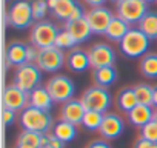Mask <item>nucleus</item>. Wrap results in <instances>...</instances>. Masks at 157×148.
Wrapping results in <instances>:
<instances>
[{
	"instance_id": "obj_1",
	"label": "nucleus",
	"mask_w": 157,
	"mask_h": 148,
	"mask_svg": "<svg viewBox=\"0 0 157 148\" xmlns=\"http://www.w3.org/2000/svg\"><path fill=\"white\" fill-rule=\"evenodd\" d=\"M20 123L23 130L26 131H34L40 134H48L52 127V117L49 111H42L34 107H26L22 110L20 114Z\"/></svg>"
},
{
	"instance_id": "obj_2",
	"label": "nucleus",
	"mask_w": 157,
	"mask_h": 148,
	"mask_svg": "<svg viewBox=\"0 0 157 148\" xmlns=\"http://www.w3.org/2000/svg\"><path fill=\"white\" fill-rule=\"evenodd\" d=\"M149 48V37H146L139 28H131L129 33L120 42V51L131 59L146 56Z\"/></svg>"
},
{
	"instance_id": "obj_3",
	"label": "nucleus",
	"mask_w": 157,
	"mask_h": 148,
	"mask_svg": "<svg viewBox=\"0 0 157 148\" xmlns=\"http://www.w3.org/2000/svg\"><path fill=\"white\" fill-rule=\"evenodd\" d=\"M86 110L90 111H99L102 114H106L113 103V96L105 87H91L86 90L80 99Z\"/></svg>"
},
{
	"instance_id": "obj_4",
	"label": "nucleus",
	"mask_w": 157,
	"mask_h": 148,
	"mask_svg": "<svg viewBox=\"0 0 157 148\" xmlns=\"http://www.w3.org/2000/svg\"><path fill=\"white\" fill-rule=\"evenodd\" d=\"M40 80H42V69L36 63H25L22 66H17L14 72V85L28 94L39 87Z\"/></svg>"
},
{
	"instance_id": "obj_5",
	"label": "nucleus",
	"mask_w": 157,
	"mask_h": 148,
	"mask_svg": "<svg viewBox=\"0 0 157 148\" xmlns=\"http://www.w3.org/2000/svg\"><path fill=\"white\" fill-rule=\"evenodd\" d=\"M6 19H8V25L16 28V29L28 28L34 20L33 3H29L28 0H17V2H14L13 6L8 10Z\"/></svg>"
},
{
	"instance_id": "obj_6",
	"label": "nucleus",
	"mask_w": 157,
	"mask_h": 148,
	"mask_svg": "<svg viewBox=\"0 0 157 148\" xmlns=\"http://www.w3.org/2000/svg\"><path fill=\"white\" fill-rule=\"evenodd\" d=\"M46 90L49 91V94H51L54 102L65 103V102H68V100H71L74 97L75 85L68 76L57 74V76H54V77H51L48 80Z\"/></svg>"
},
{
	"instance_id": "obj_7",
	"label": "nucleus",
	"mask_w": 157,
	"mask_h": 148,
	"mask_svg": "<svg viewBox=\"0 0 157 148\" xmlns=\"http://www.w3.org/2000/svg\"><path fill=\"white\" fill-rule=\"evenodd\" d=\"M59 29L51 22H37L31 29V43L37 49L49 48L56 45V39L59 36Z\"/></svg>"
},
{
	"instance_id": "obj_8",
	"label": "nucleus",
	"mask_w": 157,
	"mask_h": 148,
	"mask_svg": "<svg viewBox=\"0 0 157 148\" xmlns=\"http://www.w3.org/2000/svg\"><path fill=\"white\" fill-rule=\"evenodd\" d=\"M148 13V3L145 0H122L117 3V16L129 25L140 23Z\"/></svg>"
},
{
	"instance_id": "obj_9",
	"label": "nucleus",
	"mask_w": 157,
	"mask_h": 148,
	"mask_svg": "<svg viewBox=\"0 0 157 148\" xmlns=\"http://www.w3.org/2000/svg\"><path fill=\"white\" fill-rule=\"evenodd\" d=\"M36 65L43 72H57L65 65L63 51L60 48H57V46H49V48L39 49V56H37Z\"/></svg>"
},
{
	"instance_id": "obj_10",
	"label": "nucleus",
	"mask_w": 157,
	"mask_h": 148,
	"mask_svg": "<svg viewBox=\"0 0 157 148\" xmlns=\"http://www.w3.org/2000/svg\"><path fill=\"white\" fill-rule=\"evenodd\" d=\"M91 66L94 69L103 68V66H114L116 62V53L108 43H96L88 49Z\"/></svg>"
},
{
	"instance_id": "obj_11",
	"label": "nucleus",
	"mask_w": 157,
	"mask_h": 148,
	"mask_svg": "<svg viewBox=\"0 0 157 148\" xmlns=\"http://www.w3.org/2000/svg\"><path fill=\"white\" fill-rule=\"evenodd\" d=\"M2 102H3V108H8L13 111H20V110H25L28 107L29 94L22 91L19 87H16L13 84L3 90V100Z\"/></svg>"
},
{
	"instance_id": "obj_12",
	"label": "nucleus",
	"mask_w": 157,
	"mask_h": 148,
	"mask_svg": "<svg viewBox=\"0 0 157 148\" xmlns=\"http://www.w3.org/2000/svg\"><path fill=\"white\" fill-rule=\"evenodd\" d=\"M86 19L90 22V26L93 29V34H106V29L111 23V20L114 19L113 13L105 8H93L86 13Z\"/></svg>"
},
{
	"instance_id": "obj_13",
	"label": "nucleus",
	"mask_w": 157,
	"mask_h": 148,
	"mask_svg": "<svg viewBox=\"0 0 157 148\" xmlns=\"http://www.w3.org/2000/svg\"><path fill=\"white\" fill-rule=\"evenodd\" d=\"M123 131H125V123L119 114H116V113L103 114V122L99 130V133H100V136H103V139H106V140L117 139L119 136H122Z\"/></svg>"
},
{
	"instance_id": "obj_14",
	"label": "nucleus",
	"mask_w": 157,
	"mask_h": 148,
	"mask_svg": "<svg viewBox=\"0 0 157 148\" xmlns=\"http://www.w3.org/2000/svg\"><path fill=\"white\" fill-rule=\"evenodd\" d=\"M85 113H86V108L80 99H71L62 105L60 117H62V120H66L77 127L78 123H82Z\"/></svg>"
},
{
	"instance_id": "obj_15",
	"label": "nucleus",
	"mask_w": 157,
	"mask_h": 148,
	"mask_svg": "<svg viewBox=\"0 0 157 148\" xmlns=\"http://www.w3.org/2000/svg\"><path fill=\"white\" fill-rule=\"evenodd\" d=\"M65 29L75 39L77 43H82V42L88 40V39L91 37V34H93V29H91V26H90V22H88L86 16L82 17V19H77V20H69V22H66Z\"/></svg>"
},
{
	"instance_id": "obj_16",
	"label": "nucleus",
	"mask_w": 157,
	"mask_h": 148,
	"mask_svg": "<svg viewBox=\"0 0 157 148\" xmlns=\"http://www.w3.org/2000/svg\"><path fill=\"white\" fill-rule=\"evenodd\" d=\"M154 111L151 105H143V103H137L129 113H128V120L132 127L142 128L143 125L149 123L154 119Z\"/></svg>"
},
{
	"instance_id": "obj_17",
	"label": "nucleus",
	"mask_w": 157,
	"mask_h": 148,
	"mask_svg": "<svg viewBox=\"0 0 157 148\" xmlns=\"http://www.w3.org/2000/svg\"><path fill=\"white\" fill-rule=\"evenodd\" d=\"M8 66H22L28 63V46L20 42H13L6 48Z\"/></svg>"
},
{
	"instance_id": "obj_18",
	"label": "nucleus",
	"mask_w": 157,
	"mask_h": 148,
	"mask_svg": "<svg viewBox=\"0 0 157 148\" xmlns=\"http://www.w3.org/2000/svg\"><path fill=\"white\" fill-rule=\"evenodd\" d=\"M66 65L74 72H83V71H86L91 66V60H90L88 51H83L80 48L72 49L68 54V57H66Z\"/></svg>"
},
{
	"instance_id": "obj_19",
	"label": "nucleus",
	"mask_w": 157,
	"mask_h": 148,
	"mask_svg": "<svg viewBox=\"0 0 157 148\" xmlns=\"http://www.w3.org/2000/svg\"><path fill=\"white\" fill-rule=\"evenodd\" d=\"M49 10L52 11V14L59 19V20H65L68 22L72 16V13L75 11L78 2L75 0H48Z\"/></svg>"
},
{
	"instance_id": "obj_20",
	"label": "nucleus",
	"mask_w": 157,
	"mask_h": 148,
	"mask_svg": "<svg viewBox=\"0 0 157 148\" xmlns=\"http://www.w3.org/2000/svg\"><path fill=\"white\" fill-rule=\"evenodd\" d=\"M52 103H54V100H52L49 91L46 90V87H37L36 90H33L29 93L28 107H34L37 110H42V111H49Z\"/></svg>"
},
{
	"instance_id": "obj_21",
	"label": "nucleus",
	"mask_w": 157,
	"mask_h": 148,
	"mask_svg": "<svg viewBox=\"0 0 157 148\" xmlns=\"http://www.w3.org/2000/svg\"><path fill=\"white\" fill-rule=\"evenodd\" d=\"M129 29H131V26H129L128 22H125V20L120 19L119 16H114V19L111 20V23H109V26H108L105 36H106L109 40L120 43L122 39L129 33Z\"/></svg>"
},
{
	"instance_id": "obj_22",
	"label": "nucleus",
	"mask_w": 157,
	"mask_h": 148,
	"mask_svg": "<svg viewBox=\"0 0 157 148\" xmlns=\"http://www.w3.org/2000/svg\"><path fill=\"white\" fill-rule=\"evenodd\" d=\"M52 134H54L57 139H60L62 142L66 143V142H71V140L75 139V136H77V128H75V125H72V123H69V122L60 119V120L54 125Z\"/></svg>"
},
{
	"instance_id": "obj_23",
	"label": "nucleus",
	"mask_w": 157,
	"mask_h": 148,
	"mask_svg": "<svg viewBox=\"0 0 157 148\" xmlns=\"http://www.w3.org/2000/svg\"><path fill=\"white\" fill-rule=\"evenodd\" d=\"M94 82L97 84V87H109L117 80V71L114 66H103L99 69H94Z\"/></svg>"
},
{
	"instance_id": "obj_24",
	"label": "nucleus",
	"mask_w": 157,
	"mask_h": 148,
	"mask_svg": "<svg viewBox=\"0 0 157 148\" xmlns=\"http://www.w3.org/2000/svg\"><path fill=\"white\" fill-rule=\"evenodd\" d=\"M116 100H117L119 110L123 111V113H126V114L139 103L134 88H125V90H122V91L117 94V99H116Z\"/></svg>"
},
{
	"instance_id": "obj_25",
	"label": "nucleus",
	"mask_w": 157,
	"mask_h": 148,
	"mask_svg": "<svg viewBox=\"0 0 157 148\" xmlns=\"http://www.w3.org/2000/svg\"><path fill=\"white\" fill-rule=\"evenodd\" d=\"M139 29L151 39H157V13L148 11L139 23Z\"/></svg>"
},
{
	"instance_id": "obj_26",
	"label": "nucleus",
	"mask_w": 157,
	"mask_h": 148,
	"mask_svg": "<svg viewBox=\"0 0 157 148\" xmlns=\"http://www.w3.org/2000/svg\"><path fill=\"white\" fill-rule=\"evenodd\" d=\"M140 72L146 79H157V54L148 53L140 60Z\"/></svg>"
},
{
	"instance_id": "obj_27",
	"label": "nucleus",
	"mask_w": 157,
	"mask_h": 148,
	"mask_svg": "<svg viewBox=\"0 0 157 148\" xmlns=\"http://www.w3.org/2000/svg\"><path fill=\"white\" fill-rule=\"evenodd\" d=\"M102 122H103V114L102 113L86 110V113L83 116V120H82V125L90 131H97V130H100Z\"/></svg>"
},
{
	"instance_id": "obj_28",
	"label": "nucleus",
	"mask_w": 157,
	"mask_h": 148,
	"mask_svg": "<svg viewBox=\"0 0 157 148\" xmlns=\"http://www.w3.org/2000/svg\"><path fill=\"white\" fill-rule=\"evenodd\" d=\"M42 139L43 134L40 133H34V131H23L19 139H17V145H26V146H34V148H40L42 146Z\"/></svg>"
},
{
	"instance_id": "obj_29",
	"label": "nucleus",
	"mask_w": 157,
	"mask_h": 148,
	"mask_svg": "<svg viewBox=\"0 0 157 148\" xmlns=\"http://www.w3.org/2000/svg\"><path fill=\"white\" fill-rule=\"evenodd\" d=\"M134 91H136L139 103L151 105L152 107V91H154V87H151L148 84H139V85L134 87Z\"/></svg>"
},
{
	"instance_id": "obj_30",
	"label": "nucleus",
	"mask_w": 157,
	"mask_h": 148,
	"mask_svg": "<svg viewBox=\"0 0 157 148\" xmlns=\"http://www.w3.org/2000/svg\"><path fill=\"white\" fill-rule=\"evenodd\" d=\"M74 45H77L75 39H74L66 29H63V31L59 33L54 46H57V48H60V49H69V48H72Z\"/></svg>"
},
{
	"instance_id": "obj_31",
	"label": "nucleus",
	"mask_w": 157,
	"mask_h": 148,
	"mask_svg": "<svg viewBox=\"0 0 157 148\" xmlns=\"http://www.w3.org/2000/svg\"><path fill=\"white\" fill-rule=\"evenodd\" d=\"M140 137H143V139H146L149 142L157 143V122L154 119L149 123H146V125H143L140 128Z\"/></svg>"
},
{
	"instance_id": "obj_32",
	"label": "nucleus",
	"mask_w": 157,
	"mask_h": 148,
	"mask_svg": "<svg viewBox=\"0 0 157 148\" xmlns=\"http://www.w3.org/2000/svg\"><path fill=\"white\" fill-rule=\"evenodd\" d=\"M48 0H34L33 2V14H34V20H42L46 13H48Z\"/></svg>"
},
{
	"instance_id": "obj_33",
	"label": "nucleus",
	"mask_w": 157,
	"mask_h": 148,
	"mask_svg": "<svg viewBox=\"0 0 157 148\" xmlns=\"http://www.w3.org/2000/svg\"><path fill=\"white\" fill-rule=\"evenodd\" d=\"M63 146H65V142L57 139L54 134H43L40 148H63Z\"/></svg>"
},
{
	"instance_id": "obj_34",
	"label": "nucleus",
	"mask_w": 157,
	"mask_h": 148,
	"mask_svg": "<svg viewBox=\"0 0 157 148\" xmlns=\"http://www.w3.org/2000/svg\"><path fill=\"white\" fill-rule=\"evenodd\" d=\"M2 119H3V123H5L6 127H10L11 123H14V119H16V111L8 110V108H3Z\"/></svg>"
},
{
	"instance_id": "obj_35",
	"label": "nucleus",
	"mask_w": 157,
	"mask_h": 148,
	"mask_svg": "<svg viewBox=\"0 0 157 148\" xmlns=\"http://www.w3.org/2000/svg\"><path fill=\"white\" fill-rule=\"evenodd\" d=\"M39 56V49L36 46H28V63H36Z\"/></svg>"
},
{
	"instance_id": "obj_36",
	"label": "nucleus",
	"mask_w": 157,
	"mask_h": 148,
	"mask_svg": "<svg viewBox=\"0 0 157 148\" xmlns=\"http://www.w3.org/2000/svg\"><path fill=\"white\" fill-rule=\"evenodd\" d=\"M152 145H154V142H149V140L140 137V139L134 143V148H152Z\"/></svg>"
},
{
	"instance_id": "obj_37",
	"label": "nucleus",
	"mask_w": 157,
	"mask_h": 148,
	"mask_svg": "<svg viewBox=\"0 0 157 148\" xmlns=\"http://www.w3.org/2000/svg\"><path fill=\"white\" fill-rule=\"evenodd\" d=\"M86 148H111V146L108 145L106 140H94V142H91Z\"/></svg>"
},
{
	"instance_id": "obj_38",
	"label": "nucleus",
	"mask_w": 157,
	"mask_h": 148,
	"mask_svg": "<svg viewBox=\"0 0 157 148\" xmlns=\"http://www.w3.org/2000/svg\"><path fill=\"white\" fill-rule=\"evenodd\" d=\"M83 2L86 5H90L91 8H100V6H103L105 2H108V0H83Z\"/></svg>"
},
{
	"instance_id": "obj_39",
	"label": "nucleus",
	"mask_w": 157,
	"mask_h": 148,
	"mask_svg": "<svg viewBox=\"0 0 157 148\" xmlns=\"http://www.w3.org/2000/svg\"><path fill=\"white\" fill-rule=\"evenodd\" d=\"M152 107L157 108V87H154V91H152Z\"/></svg>"
},
{
	"instance_id": "obj_40",
	"label": "nucleus",
	"mask_w": 157,
	"mask_h": 148,
	"mask_svg": "<svg viewBox=\"0 0 157 148\" xmlns=\"http://www.w3.org/2000/svg\"><path fill=\"white\" fill-rule=\"evenodd\" d=\"M16 148H34V146H26V145H16Z\"/></svg>"
},
{
	"instance_id": "obj_41",
	"label": "nucleus",
	"mask_w": 157,
	"mask_h": 148,
	"mask_svg": "<svg viewBox=\"0 0 157 148\" xmlns=\"http://www.w3.org/2000/svg\"><path fill=\"white\" fill-rule=\"evenodd\" d=\"M109 2H113V3H116V5H117V3H120V2H122V0H109Z\"/></svg>"
},
{
	"instance_id": "obj_42",
	"label": "nucleus",
	"mask_w": 157,
	"mask_h": 148,
	"mask_svg": "<svg viewBox=\"0 0 157 148\" xmlns=\"http://www.w3.org/2000/svg\"><path fill=\"white\" fill-rule=\"evenodd\" d=\"M154 120H155V122H157V110H155V111H154Z\"/></svg>"
},
{
	"instance_id": "obj_43",
	"label": "nucleus",
	"mask_w": 157,
	"mask_h": 148,
	"mask_svg": "<svg viewBox=\"0 0 157 148\" xmlns=\"http://www.w3.org/2000/svg\"><path fill=\"white\" fill-rule=\"evenodd\" d=\"M146 3H152V2H157V0H145Z\"/></svg>"
},
{
	"instance_id": "obj_44",
	"label": "nucleus",
	"mask_w": 157,
	"mask_h": 148,
	"mask_svg": "<svg viewBox=\"0 0 157 148\" xmlns=\"http://www.w3.org/2000/svg\"><path fill=\"white\" fill-rule=\"evenodd\" d=\"M152 148H157V143H154V145H152Z\"/></svg>"
}]
</instances>
